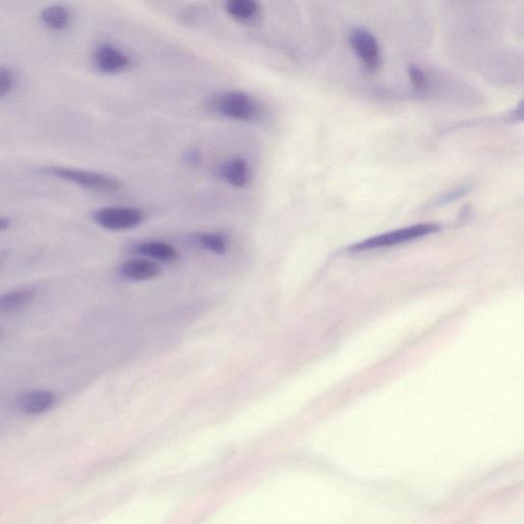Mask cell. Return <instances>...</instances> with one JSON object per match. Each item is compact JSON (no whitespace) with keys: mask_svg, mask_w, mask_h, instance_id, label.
I'll list each match as a JSON object with an SVG mask.
<instances>
[{"mask_svg":"<svg viewBox=\"0 0 524 524\" xmlns=\"http://www.w3.org/2000/svg\"><path fill=\"white\" fill-rule=\"evenodd\" d=\"M42 172L45 174L54 176L56 179L75 183L77 186L97 193H116L120 191L122 188L121 181L113 178V176L96 172H89V170L50 166L43 168Z\"/></svg>","mask_w":524,"mask_h":524,"instance_id":"cell-1","label":"cell"},{"mask_svg":"<svg viewBox=\"0 0 524 524\" xmlns=\"http://www.w3.org/2000/svg\"><path fill=\"white\" fill-rule=\"evenodd\" d=\"M440 231V227L435 224H420L396 229L389 233L375 235L350 247L351 252H364L375 250V249L392 247L408 243Z\"/></svg>","mask_w":524,"mask_h":524,"instance_id":"cell-2","label":"cell"},{"mask_svg":"<svg viewBox=\"0 0 524 524\" xmlns=\"http://www.w3.org/2000/svg\"><path fill=\"white\" fill-rule=\"evenodd\" d=\"M211 107L229 119L249 121L258 114V104L241 91H228L213 98Z\"/></svg>","mask_w":524,"mask_h":524,"instance_id":"cell-3","label":"cell"},{"mask_svg":"<svg viewBox=\"0 0 524 524\" xmlns=\"http://www.w3.org/2000/svg\"><path fill=\"white\" fill-rule=\"evenodd\" d=\"M93 219L96 225L109 231H127L142 224L143 213L134 207H106L98 209Z\"/></svg>","mask_w":524,"mask_h":524,"instance_id":"cell-4","label":"cell"},{"mask_svg":"<svg viewBox=\"0 0 524 524\" xmlns=\"http://www.w3.org/2000/svg\"><path fill=\"white\" fill-rule=\"evenodd\" d=\"M350 43L359 60L370 71H375L380 65V48L377 39L371 32L364 28L352 30Z\"/></svg>","mask_w":524,"mask_h":524,"instance_id":"cell-5","label":"cell"},{"mask_svg":"<svg viewBox=\"0 0 524 524\" xmlns=\"http://www.w3.org/2000/svg\"><path fill=\"white\" fill-rule=\"evenodd\" d=\"M96 67L102 73H117L128 67L129 58L111 44H102L94 55Z\"/></svg>","mask_w":524,"mask_h":524,"instance_id":"cell-6","label":"cell"},{"mask_svg":"<svg viewBox=\"0 0 524 524\" xmlns=\"http://www.w3.org/2000/svg\"><path fill=\"white\" fill-rule=\"evenodd\" d=\"M57 397L49 390H31L24 392L19 398V407L26 414L38 415L54 407Z\"/></svg>","mask_w":524,"mask_h":524,"instance_id":"cell-7","label":"cell"},{"mask_svg":"<svg viewBox=\"0 0 524 524\" xmlns=\"http://www.w3.org/2000/svg\"><path fill=\"white\" fill-rule=\"evenodd\" d=\"M161 272L159 265L147 258L129 259L120 266L122 276L130 281H147L154 279Z\"/></svg>","mask_w":524,"mask_h":524,"instance_id":"cell-8","label":"cell"},{"mask_svg":"<svg viewBox=\"0 0 524 524\" xmlns=\"http://www.w3.org/2000/svg\"><path fill=\"white\" fill-rule=\"evenodd\" d=\"M220 173L229 185L235 188H242L248 182L247 163L241 158H234L222 164Z\"/></svg>","mask_w":524,"mask_h":524,"instance_id":"cell-9","label":"cell"},{"mask_svg":"<svg viewBox=\"0 0 524 524\" xmlns=\"http://www.w3.org/2000/svg\"><path fill=\"white\" fill-rule=\"evenodd\" d=\"M135 251L152 259L160 261H173L178 258L175 248L164 242L150 241L137 245Z\"/></svg>","mask_w":524,"mask_h":524,"instance_id":"cell-10","label":"cell"},{"mask_svg":"<svg viewBox=\"0 0 524 524\" xmlns=\"http://www.w3.org/2000/svg\"><path fill=\"white\" fill-rule=\"evenodd\" d=\"M42 21L52 30H64L71 21L70 12L66 6L52 4L42 12Z\"/></svg>","mask_w":524,"mask_h":524,"instance_id":"cell-11","label":"cell"},{"mask_svg":"<svg viewBox=\"0 0 524 524\" xmlns=\"http://www.w3.org/2000/svg\"><path fill=\"white\" fill-rule=\"evenodd\" d=\"M36 297L35 289H21L4 295L0 299V307L3 312H14L28 305Z\"/></svg>","mask_w":524,"mask_h":524,"instance_id":"cell-12","label":"cell"},{"mask_svg":"<svg viewBox=\"0 0 524 524\" xmlns=\"http://www.w3.org/2000/svg\"><path fill=\"white\" fill-rule=\"evenodd\" d=\"M227 14L240 21L250 19L258 12V3L253 0H229L226 4Z\"/></svg>","mask_w":524,"mask_h":524,"instance_id":"cell-13","label":"cell"},{"mask_svg":"<svg viewBox=\"0 0 524 524\" xmlns=\"http://www.w3.org/2000/svg\"><path fill=\"white\" fill-rule=\"evenodd\" d=\"M198 243L207 249V250L221 254L226 251L227 240L224 235L220 234L205 233L200 234L196 237Z\"/></svg>","mask_w":524,"mask_h":524,"instance_id":"cell-14","label":"cell"},{"mask_svg":"<svg viewBox=\"0 0 524 524\" xmlns=\"http://www.w3.org/2000/svg\"><path fill=\"white\" fill-rule=\"evenodd\" d=\"M409 77L410 81L419 91H429L430 90V78L426 72L419 67V66L412 65L409 67Z\"/></svg>","mask_w":524,"mask_h":524,"instance_id":"cell-15","label":"cell"},{"mask_svg":"<svg viewBox=\"0 0 524 524\" xmlns=\"http://www.w3.org/2000/svg\"><path fill=\"white\" fill-rule=\"evenodd\" d=\"M15 74L9 68L3 67L0 70V96L4 97L14 88Z\"/></svg>","mask_w":524,"mask_h":524,"instance_id":"cell-16","label":"cell"},{"mask_svg":"<svg viewBox=\"0 0 524 524\" xmlns=\"http://www.w3.org/2000/svg\"><path fill=\"white\" fill-rule=\"evenodd\" d=\"M471 188L473 187H471L469 183H465V185L458 186L457 188L451 189V191H449L442 196H440V198H438V200L436 201V204H447V203H451L458 198H461L462 196L470 191Z\"/></svg>","mask_w":524,"mask_h":524,"instance_id":"cell-17","label":"cell"},{"mask_svg":"<svg viewBox=\"0 0 524 524\" xmlns=\"http://www.w3.org/2000/svg\"><path fill=\"white\" fill-rule=\"evenodd\" d=\"M505 120L508 122H524V97L516 106L510 110L505 116Z\"/></svg>","mask_w":524,"mask_h":524,"instance_id":"cell-18","label":"cell"},{"mask_svg":"<svg viewBox=\"0 0 524 524\" xmlns=\"http://www.w3.org/2000/svg\"><path fill=\"white\" fill-rule=\"evenodd\" d=\"M183 159H185L186 163L189 164V166H196V164L200 163L201 155L198 150L191 149L188 150L187 153L183 155Z\"/></svg>","mask_w":524,"mask_h":524,"instance_id":"cell-19","label":"cell"},{"mask_svg":"<svg viewBox=\"0 0 524 524\" xmlns=\"http://www.w3.org/2000/svg\"><path fill=\"white\" fill-rule=\"evenodd\" d=\"M10 225L11 221L9 219L3 218L2 220H0V228H2L3 231L4 229L8 228Z\"/></svg>","mask_w":524,"mask_h":524,"instance_id":"cell-20","label":"cell"}]
</instances>
